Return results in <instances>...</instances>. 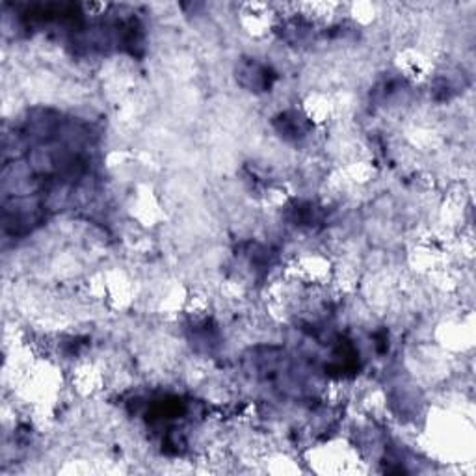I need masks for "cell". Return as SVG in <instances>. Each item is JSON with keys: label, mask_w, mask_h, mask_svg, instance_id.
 I'll list each match as a JSON object with an SVG mask.
<instances>
[{"label": "cell", "mask_w": 476, "mask_h": 476, "mask_svg": "<svg viewBox=\"0 0 476 476\" xmlns=\"http://www.w3.org/2000/svg\"><path fill=\"white\" fill-rule=\"evenodd\" d=\"M277 129L281 132L285 138H303L305 132H307V127H305V119L302 115H298L296 112H288V114H283L277 121Z\"/></svg>", "instance_id": "obj_1"}]
</instances>
